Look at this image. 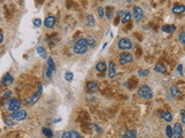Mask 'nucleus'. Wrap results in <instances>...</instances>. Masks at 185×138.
Instances as JSON below:
<instances>
[{"label": "nucleus", "mask_w": 185, "mask_h": 138, "mask_svg": "<svg viewBox=\"0 0 185 138\" xmlns=\"http://www.w3.org/2000/svg\"><path fill=\"white\" fill-rule=\"evenodd\" d=\"M65 80L66 81H68V82H70V81L73 80V78H74V75H73V72H69V71H67L66 73H65Z\"/></svg>", "instance_id": "obj_28"}, {"label": "nucleus", "mask_w": 185, "mask_h": 138, "mask_svg": "<svg viewBox=\"0 0 185 138\" xmlns=\"http://www.w3.org/2000/svg\"><path fill=\"white\" fill-rule=\"evenodd\" d=\"M118 48L120 50H129L132 48V42L128 38H121L118 41Z\"/></svg>", "instance_id": "obj_5"}, {"label": "nucleus", "mask_w": 185, "mask_h": 138, "mask_svg": "<svg viewBox=\"0 0 185 138\" xmlns=\"http://www.w3.org/2000/svg\"><path fill=\"white\" fill-rule=\"evenodd\" d=\"M20 108H21V102H18V99H10V100H8V109L10 111H18V110H20Z\"/></svg>", "instance_id": "obj_6"}, {"label": "nucleus", "mask_w": 185, "mask_h": 138, "mask_svg": "<svg viewBox=\"0 0 185 138\" xmlns=\"http://www.w3.org/2000/svg\"><path fill=\"white\" fill-rule=\"evenodd\" d=\"M96 70L99 72H103L106 70V64L104 62H99L96 64Z\"/></svg>", "instance_id": "obj_19"}, {"label": "nucleus", "mask_w": 185, "mask_h": 138, "mask_svg": "<svg viewBox=\"0 0 185 138\" xmlns=\"http://www.w3.org/2000/svg\"><path fill=\"white\" fill-rule=\"evenodd\" d=\"M116 76V68H115V64L114 63H109L108 65V77L110 79L115 78Z\"/></svg>", "instance_id": "obj_14"}, {"label": "nucleus", "mask_w": 185, "mask_h": 138, "mask_svg": "<svg viewBox=\"0 0 185 138\" xmlns=\"http://www.w3.org/2000/svg\"><path fill=\"white\" fill-rule=\"evenodd\" d=\"M107 18L109 20L113 18V15H112V8H108V10H107Z\"/></svg>", "instance_id": "obj_36"}, {"label": "nucleus", "mask_w": 185, "mask_h": 138, "mask_svg": "<svg viewBox=\"0 0 185 138\" xmlns=\"http://www.w3.org/2000/svg\"><path fill=\"white\" fill-rule=\"evenodd\" d=\"M33 24H34L36 27H40L41 26V20L40 18H35V20H33Z\"/></svg>", "instance_id": "obj_33"}, {"label": "nucleus", "mask_w": 185, "mask_h": 138, "mask_svg": "<svg viewBox=\"0 0 185 138\" xmlns=\"http://www.w3.org/2000/svg\"><path fill=\"white\" fill-rule=\"evenodd\" d=\"M27 116V113L26 111H24V110H18V111H14L12 112V114H11V118L15 121H22L24 120L25 118Z\"/></svg>", "instance_id": "obj_7"}, {"label": "nucleus", "mask_w": 185, "mask_h": 138, "mask_svg": "<svg viewBox=\"0 0 185 138\" xmlns=\"http://www.w3.org/2000/svg\"><path fill=\"white\" fill-rule=\"evenodd\" d=\"M183 135V129L180 123H176L173 126V137L174 138H180Z\"/></svg>", "instance_id": "obj_9"}, {"label": "nucleus", "mask_w": 185, "mask_h": 138, "mask_svg": "<svg viewBox=\"0 0 185 138\" xmlns=\"http://www.w3.org/2000/svg\"><path fill=\"white\" fill-rule=\"evenodd\" d=\"M122 138H128V137H127L126 135H125V136H123V137H122Z\"/></svg>", "instance_id": "obj_41"}, {"label": "nucleus", "mask_w": 185, "mask_h": 138, "mask_svg": "<svg viewBox=\"0 0 185 138\" xmlns=\"http://www.w3.org/2000/svg\"><path fill=\"white\" fill-rule=\"evenodd\" d=\"M69 133H70V138H81L80 134H78L77 132H75V131H72V132H69Z\"/></svg>", "instance_id": "obj_32"}, {"label": "nucleus", "mask_w": 185, "mask_h": 138, "mask_svg": "<svg viewBox=\"0 0 185 138\" xmlns=\"http://www.w3.org/2000/svg\"><path fill=\"white\" fill-rule=\"evenodd\" d=\"M178 72H179L180 75H183V66H182L181 64L178 66Z\"/></svg>", "instance_id": "obj_35"}, {"label": "nucleus", "mask_w": 185, "mask_h": 138, "mask_svg": "<svg viewBox=\"0 0 185 138\" xmlns=\"http://www.w3.org/2000/svg\"><path fill=\"white\" fill-rule=\"evenodd\" d=\"M154 70L156 72H158V73H166V71H167L166 66H163V64H157V65L155 66V68H154Z\"/></svg>", "instance_id": "obj_18"}, {"label": "nucleus", "mask_w": 185, "mask_h": 138, "mask_svg": "<svg viewBox=\"0 0 185 138\" xmlns=\"http://www.w3.org/2000/svg\"><path fill=\"white\" fill-rule=\"evenodd\" d=\"M127 2H131V1H132V0H126Z\"/></svg>", "instance_id": "obj_40"}, {"label": "nucleus", "mask_w": 185, "mask_h": 138, "mask_svg": "<svg viewBox=\"0 0 185 138\" xmlns=\"http://www.w3.org/2000/svg\"><path fill=\"white\" fill-rule=\"evenodd\" d=\"M99 89V84L94 82V81H90V82H88L87 83V90H88V92H90V93H93L95 91H98Z\"/></svg>", "instance_id": "obj_11"}, {"label": "nucleus", "mask_w": 185, "mask_h": 138, "mask_svg": "<svg viewBox=\"0 0 185 138\" xmlns=\"http://www.w3.org/2000/svg\"><path fill=\"white\" fill-rule=\"evenodd\" d=\"M176 30V25H165V26H163V31L167 32V34H171V32Z\"/></svg>", "instance_id": "obj_16"}, {"label": "nucleus", "mask_w": 185, "mask_h": 138, "mask_svg": "<svg viewBox=\"0 0 185 138\" xmlns=\"http://www.w3.org/2000/svg\"><path fill=\"white\" fill-rule=\"evenodd\" d=\"M125 135H126L128 138H136V133L134 131H132V129H128Z\"/></svg>", "instance_id": "obj_25"}, {"label": "nucleus", "mask_w": 185, "mask_h": 138, "mask_svg": "<svg viewBox=\"0 0 185 138\" xmlns=\"http://www.w3.org/2000/svg\"><path fill=\"white\" fill-rule=\"evenodd\" d=\"M131 18H132V14H131V12H130V11H127V12H125L123 18H121V23H122V24H126L127 22H129V21H130Z\"/></svg>", "instance_id": "obj_21"}, {"label": "nucleus", "mask_w": 185, "mask_h": 138, "mask_svg": "<svg viewBox=\"0 0 185 138\" xmlns=\"http://www.w3.org/2000/svg\"><path fill=\"white\" fill-rule=\"evenodd\" d=\"M13 77L11 76L10 73H7L3 78H2V84L5 85V86H9L10 84H12L13 83Z\"/></svg>", "instance_id": "obj_13"}, {"label": "nucleus", "mask_w": 185, "mask_h": 138, "mask_svg": "<svg viewBox=\"0 0 185 138\" xmlns=\"http://www.w3.org/2000/svg\"><path fill=\"white\" fill-rule=\"evenodd\" d=\"M54 71H55L54 61H53L52 57H48V61H47V69H45V76L47 77V78H50Z\"/></svg>", "instance_id": "obj_3"}, {"label": "nucleus", "mask_w": 185, "mask_h": 138, "mask_svg": "<svg viewBox=\"0 0 185 138\" xmlns=\"http://www.w3.org/2000/svg\"><path fill=\"white\" fill-rule=\"evenodd\" d=\"M181 116H182V121L185 124V110H181Z\"/></svg>", "instance_id": "obj_37"}, {"label": "nucleus", "mask_w": 185, "mask_h": 138, "mask_svg": "<svg viewBox=\"0 0 185 138\" xmlns=\"http://www.w3.org/2000/svg\"><path fill=\"white\" fill-rule=\"evenodd\" d=\"M139 95H140V97L144 98V99H150V98L153 97V91L152 89L147 86V85H143V86H141L140 89H139Z\"/></svg>", "instance_id": "obj_2"}, {"label": "nucleus", "mask_w": 185, "mask_h": 138, "mask_svg": "<svg viewBox=\"0 0 185 138\" xmlns=\"http://www.w3.org/2000/svg\"><path fill=\"white\" fill-rule=\"evenodd\" d=\"M86 40H87V43H88V45H89V46H93V45H94L95 40L93 39V38H91V37H88Z\"/></svg>", "instance_id": "obj_30"}, {"label": "nucleus", "mask_w": 185, "mask_h": 138, "mask_svg": "<svg viewBox=\"0 0 185 138\" xmlns=\"http://www.w3.org/2000/svg\"><path fill=\"white\" fill-rule=\"evenodd\" d=\"M54 25H55V18L52 16V15H49V16L45 20V26L48 27V28H52V27H54Z\"/></svg>", "instance_id": "obj_12"}, {"label": "nucleus", "mask_w": 185, "mask_h": 138, "mask_svg": "<svg viewBox=\"0 0 185 138\" xmlns=\"http://www.w3.org/2000/svg\"><path fill=\"white\" fill-rule=\"evenodd\" d=\"M170 94H171L172 97L176 98V97H179V95H180V92H179L178 88L173 85V86H171V88H170Z\"/></svg>", "instance_id": "obj_20"}, {"label": "nucleus", "mask_w": 185, "mask_h": 138, "mask_svg": "<svg viewBox=\"0 0 185 138\" xmlns=\"http://www.w3.org/2000/svg\"><path fill=\"white\" fill-rule=\"evenodd\" d=\"M62 138H70V133L69 132H64L62 135Z\"/></svg>", "instance_id": "obj_34"}, {"label": "nucleus", "mask_w": 185, "mask_h": 138, "mask_svg": "<svg viewBox=\"0 0 185 138\" xmlns=\"http://www.w3.org/2000/svg\"><path fill=\"white\" fill-rule=\"evenodd\" d=\"M133 16L136 18V22H140L142 18H143V10L141 9L140 7H134L133 8Z\"/></svg>", "instance_id": "obj_10"}, {"label": "nucleus", "mask_w": 185, "mask_h": 138, "mask_svg": "<svg viewBox=\"0 0 185 138\" xmlns=\"http://www.w3.org/2000/svg\"><path fill=\"white\" fill-rule=\"evenodd\" d=\"M41 94H42V86H41V84L39 83L38 86H37V93L34 94L30 98H27V99H26V102H27L28 105H33V104L37 102H38V99L40 98Z\"/></svg>", "instance_id": "obj_4"}, {"label": "nucleus", "mask_w": 185, "mask_h": 138, "mask_svg": "<svg viewBox=\"0 0 185 138\" xmlns=\"http://www.w3.org/2000/svg\"><path fill=\"white\" fill-rule=\"evenodd\" d=\"M185 11V5H174L173 8H172V12L176 14H180V13H183Z\"/></svg>", "instance_id": "obj_17"}, {"label": "nucleus", "mask_w": 185, "mask_h": 138, "mask_svg": "<svg viewBox=\"0 0 185 138\" xmlns=\"http://www.w3.org/2000/svg\"><path fill=\"white\" fill-rule=\"evenodd\" d=\"M42 133L45 134L48 138H52L53 137V133H52V129H48V127H43L42 129Z\"/></svg>", "instance_id": "obj_24"}, {"label": "nucleus", "mask_w": 185, "mask_h": 138, "mask_svg": "<svg viewBox=\"0 0 185 138\" xmlns=\"http://www.w3.org/2000/svg\"><path fill=\"white\" fill-rule=\"evenodd\" d=\"M37 53H38V55H39L41 58L47 57V53H45V50L43 49V46H38V48H37Z\"/></svg>", "instance_id": "obj_23"}, {"label": "nucleus", "mask_w": 185, "mask_h": 138, "mask_svg": "<svg viewBox=\"0 0 185 138\" xmlns=\"http://www.w3.org/2000/svg\"><path fill=\"white\" fill-rule=\"evenodd\" d=\"M3 41V34H1V39H0V42H2Z\"/></svg>", "instance_id": "obj_39"}, {"label": "nucleus", "mask_w": 185, "mask_h": 138, "mask_svg": "<svg viewBox=\"0 0 185 138\" xmlns=\"http://www.w3.org/2000/svg\"><path fill=\"white\" fill-rule=\"evenodd\" d=\"M133 61V55L130 53H122L119 57V62L121 65H126L128 63H131Z\"/></svg>", "instance_id": "obj_8"}, {"label": "nucleus", "mask_w": 185, "mask_h": 138, "mask_svg": "<svg viewBox=\"0 0 185 138\" xmlns=\"http://www.w3.org/2000/svg\"><path fill=\"white\" fill-rule=\"evenodd\" d=\"M11 94H12V93H11V91H8V92H5V95H3V98H5H5H8L10 95H11Z\"/></svg>", "instance_id": "obj_38"}, {"label": "nucleus", "mask_w": 185, "mask_h": 138, "mask_svg": "<svg viewBox=\"0 0 185 138\" xmlns=\"http://www.w3.org/2000/svg\"><path fill=\"white\" fill-rule=\"evenodd\" d=\"M88 43H87V40L86 39H79V40L77 41L75 45H74V52L76 54H79V55H81V54H85L88 51Z\"/></svg>", "instance_id": "obj_1"}, {"label": "nucleus", "mask_w": 185, "mask_h": 138, "mask_svg": "<svg viewBox=\"0 0 185 138\" xmlns=\"http://www.w3.org/2000/svg\"><path fill=\"white\" fill-rule=\"evenodd\" d=\"M159 116H160L161 119H163V120L167 121V122H170V121L172 120V114L168 111H161L159 113Z\"/></svg>", "instance_id": "obj_15"}, {"label": "nucleus", "mask_w": 185, "mask_h": 138, "mask_svg": "<svg viewBox=\"0 0 185 138\" xmlns=\"http://www.w3.org/2000/svg\"><path fill=\"white\" fill-rule=\"evenodd\" d=\"M178 40H179V42H180V43H182V44L185 45V31L181 32L180 35H179V37H178Z\"/></svg>", "instance_id": "obj_26"}, {"label": "nucleus", "mask_w": 185, "mask_h": 138, "mask_svg": "<svg viewBox=\"0 0 185 138\" xmlns=\"http://www.w3.org/2000/svg\"><path fill=\"white\" fill-rule=\"evenodd\" d=\"M166 133H167V136L169 138L173 137V129H172L171 126H167L166 127Z\"/></svg>", "instance_id": "obj_27"}, {"label": "nucleus", "mask_w": 185, "mask_h": 138, "mask_svg": "<svg viewBox=\"0 0 185 138\" xmlns=\"http://www.w3.org/2000/svg\"><path fill=\"white\" fill-rule=\"evenodd\" d=\"M138 73H139V76L140 77H145V76H147V75H148L149 71L147 70V69H140Z\"/></svg>", "instance_id": "obj_29"}, {"label": "nucleus", "mask_w": 185, "mask_h": 138, "mask_svg": "<svg viewBox=\"0 0 185 138\" xmlns=\"http://www.w3.org/2000/svg\"><path fill=\"white\" fill-rule=\"evenodd\" d=\"M87 24H88V26H90V27L95 26V20L91 14H89V15L87 16Z\"/></svg>", "instance_id": "obj_22"}, {"label": "nucleus", "mask_w": 185, "mask_h": 138, "mask_svg": "<svg viewBox=\"0 0 185 138\" xmlns=\"http://www.w3.org/2000/svg\"><path fill=\"white\" fill-rule=\"evenodd\" d=\"M98 14H99V18H104V15H105V11H104V9L102 8V7H99L98 8Z\"/></svg>", "instance_id": "obj_31"}]
</instances>
